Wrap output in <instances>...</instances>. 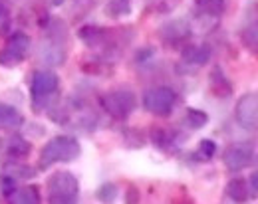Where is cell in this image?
Wrapping results in <instances>:
<instances>
[{"instance_id":"cell-1","label":"cell","mask_w":258,"mask_h":204,"mask_svg":"<svg viewBox=\"0 0 258 204\" xmlns=\"http://www.w3.org/2000/svg\"><path fill=\"white\" fill-rule=\"evenodd\" d=\"M82 155V147L76 137L58 135L50 139L40 153V169H50L56 163H72Z\"/></svg>"},{"instance_id":"cell-2","label":"cell","mask_w":258,"mask_h":204,"mask_svg":"<svg viewBox=\"0 0 258 204\" xmlns=\"http://www.w3.org/2000/svg\"><path fill=\"white\" fill-rule=\"evenodd\" d=\"M60 87V77L50 71V69H36L30 79V99H32V109L40 113L46 109L50 101L54 99L56 91Z\"/></svg>"},{"instance_id":"cell-3","label":"cell","mask_w":258,"mask_h":204,"mask_svg":"<svg viewBox=\"0 0 258 204\" xmlns=\"http://www.w3.org/2000/svg\"><path fill=\"white\" fill-rule=\"evenodd\" d=\"M48 204H78L80 200V182L68 172L58 170L48 178Z\"/></svg>"},{"instance_id":"cell-4","label":"cell","mask_w":258,"mask_h":204,"mask_svg":"<svg viewBox=\"0 0 258 204\" xmlns=\"http://www.w3.org/2000/svg\"><path fill=\"white\" fill-rule=\"evenodd\" d=\"M137 99H135V93L127 89V87H117V89H111L107 93L101 95V107L103 111L117 119V121H123L131 115V111L135 109Z\"/></svg>"},{"instance_id":"cell-5","label":"cell","mask_w":258,"mask_h":204,"mask_svg":"<svg viewBox=\"0 0 258 204\" xmlns=\"http://www.w3.org/2000/svg\"><path fill=\"white\" fill-rule=\"evenodd\" d=\"M177 103V93L167 85H155L143 93V107L151 115L167 117Z\"/></svg>"},{"instance_id":"cell-6","label":"cell","mask_w":258,"mask_h":204,"mask_svg":"<svg viewBox=\"0 0 258 204\" xmlns=\"http://www.w3.org/2000/svg\"><path fill=\"white\" fill-rule=\"evenodd\" d=\"M30 46H32V40H30L28 34H24V32L10 34L6 44H4V48L0 50V66H4V68L18 66L28 56Z\"/></svg>"},{"instance_id":"cell-7","label":"cell","mask_w":258,"mask_h":204,"mask_svg":"<svg viewBox=\"0 0 258 204\" xmlns=\"http://www.w3.org/2000/svg\"><path fill=\"white\" fill-rule=\"evenodd\" d=\"M236 123L246 131H258V93H244L234 107Z\"/></svg>"},{"instance_id":"cell-8","label":"cell","mask_w":258,"mask_h":204,"mask_svg":"<svg viewBox=\"0 0 258 204\" xmlns=\"http://www.w3.org/2000/svg\"><path fill=\"white\" fill-rule=\"evenodd\" d=\"M252 157H254V149L248 143H236V145H230L225 151L223 163L228 170L238 172L252 163Z\"/></svg>"},{"instance_id":"cell-9","label":"cell","mask_w":258,"mask_h":204,"mask_svg":"<svg viewBox=\"0 0 258 204\" xmlns=\"http://www.w3.org/2000/svg\"><path fill=\"white\" fill-rule=\"evenodd\" d=\"M38 60L46 66H64L66 62V48L64 42L50 36L46 38L38 48Z\"/></svg>"},{"instance_id":"cell-10","label":"cell","mask_w":258,"mask_h":204,"mask_svg":"<svg viewBox=\"0 0 258 204\" xmlns=\"http://www.w3.org/2000/svg\"><path fill=\"white\" fill-rule=\"evenodd\" d=\"M32 151V145L20 135H10L6 137L0 145V153L8 163H18L22 159H26Z\"/></svg>"},{"instance_id":"cell-11","label":"cell","mask_w":258,"mask_h":204,"mask_svg":"<svg viewBox=\"0 0 258 204\" xmlns=\"http://www.w3.org/2000/svg\"><path fill=\"white\" fill-rule=\"evenodd\" d=\"M159 36L167 46H183L191 36V28L185 20H171L161 26Z\"/></svg>"},{"instance_id":"cell-12","label":"cell","mask_w":258,"mask_h":204,"mask_svg":"<svg viewBox=\"0 0 258 204\" xmlns=\"http://www.w3.org/2000/svg\"><path fill=\"white\" fill-rule=\"evenodd\" d=\"M213 52L207 44H201V46H185L183 48V54H181V64L187 66L191 69L203 68L205 64H209Z\"/></svg>"},{"instance_id":"cell-13","label":"cell","mask_w":258,"mask_h":204,"mask_svg":"<svg viewBox=\"0 0 258 204\" xmlns=\"http://www.w3.org/2000/svg\"><path fill=\"white\" fill-rule=\"evenodd\" d=\"M109 32L107 28H101V26H96V24H88V26H82L78 30V38L88 46V48H101L107 44L109 40Z\"/></svg>"},{"instance_id":"cell-14","label":"cell","mask_w":258,"mask_h":204,"mask_svg":"<svg viewBox=\"0 0 258 204\" xmlns=\"http://www.w3.org/2000/svg\"><path fill=\"white\" fill-rule=\"evenodd\" d=\"M209 87H211V91L217 97H223V99L232 93V83L228 81L225 71L219 68V66H215V68L211 69V73H209Z\"/></svg>"},{"instance_id":"cell-15","label":"cell","mask_w":258,"mask_h":204,"mask_svg":"<svg viewBox=\"0 0 258 204\" xmlns=\"http://www.w3.org/2000/svg\"><path fill=\"white\" fill-rule=\"evenodd\" d=\"M8 204H42V196H40V188L28 184L22 188H14L12 192L6 194Z\"/></svg>"},{"instance_id":"cell-16","label":"cell","mask_w":258,"mask_h":204,"mask_svg":"<svg viewBox=\"0 0 258 204\" xmlns=\"http://www.w3.org/2000/svg\"><path fill=\"white\" fill-rule=\"evenodd\" d=\"M24 125V115L8 103H0V129L4 131H12Z\"/></svg>"},{"instance_id":"cell-17","label":"cell","mask_w":258,"mask_h":204,"mask_svg":"<svg viewBox=\"0 0 258 204\" xmlns=\"http://www.w3.org/2000/svg\"><path fill=\"white\" fill-rule=\"evenodd\" d=\"M250 186H248V182L244 180V178H240V176H236V178H230L228 180V184H226V196L232 200V202L236 204H242L246 202L248 198H250Z\"/></svg>"},{"instance_id":"cell-18","label":"cell","mask_w":258,"mask_h":204,"mask_svg":"<svg viewBox=\"0 0 258 204\" xmlns=\"http://www.w3.org/2000/svg\"><path fill=\"white\" fill-rule=\"evenodd\" d=\"M34 172L36 170L32 167H28V165H24V163H8L6 167H4V174L2 176H6V178H10V180H20V178H32Z\"/></svg>"},{"instance_id":"cell-19","label":"cell","mask_w":258,"mask_h":204,"mask_svg":"<svg viewBox=\"0 0 258 204\" xmlns=\"http://www.w3.org/2000/svg\"><path fill=\"white\" fill-rule=\"evenodd\" d=\"M183 123L189 127V129H203L207 123H209V115L205 113V111H201V109H193V107H189L187 109V113H185V119H183Z\"/></svg>"},{"instance_id":"cell-20","label":"cell","mask_w":258,"mask_h":204,"mask_svg":"<svg viewBox=\"0 0 258 204\" xmlns=\"http://www.w3.org/2000/svg\"><path fill=\"white\" fill-rule=\"evenodd\" d=\"M131 12V0H107L105 14L109 18H121Z\"/></svg>"},{"instance_id":"cell-21","label":"cell","mask_w":258,"mask_h":204,"mask_svg":"<svg viewBox=\"0 0 258 204\" xmlns=\"http://www.w3.org/2000/svg\"><path fill=\"white\" fill-rule=\"evenodd\" d=\"M197 8L207 16H221L225 12V0H195Z\"/></svg>"},{"instance_id":"cell-22","label":"cell","mask_w":258,"mask_h":204,"mask_svg":"<svg viewBox=\"0 0 258 204\" xmlns=\"http://www.w3.org/2000/svg\"><path fill=\"white\" fill-rule=\"evenodd\" d=\"M151 141H153L155 147L167 151V149H173V145H175V133H171L167 129H153L151 131Z\"/></svg>"},{"instance_id":"cell-23","label":"cell","mask_w":258,"mask_h":204,"mask_svg":"<svg viewBox=\"0 0 258 204\" xmlns=\"http://www.w3.org/2000/svg\"><path fill=\"white\" fill-rule=\"evenodd\" d=\"M117 194H119V190H117V186L113 182H103L96 192L97 200L103 204H113L115 198H117Z\"/></svg>"},{"instance_id":"cell-24","label":"cell","mask_w":258,"mask_h":204,"mask_svg":"<svg viewBox=\"0 0 258 204\" xmlns=\"http://www.w3.org/2000/svg\"><path fill=\"white\" fill-rule=\"evenodd\" d=\"M242 44L248 48V52L258 56V22L242 30Z\"/></svg>"},{"instance_id":"cell-25","label":"cell","mask_w":258,"mask_h":204,"mask_svg":"<svg viewBox=\"0 0 258 204\" xmlns=\"http://www.w3.org/2000/svg\"><path fill=\"white\" fill-rule=\"evenodd\" d=\"M10 26H12V18H10L8 4L4 0H0V36L10 34Z\"/></svg>"},{"instance_id":"cell-26","label":"cell","mask_w":258,"mask_h":204,"mask_svg":"<svg viewBox=\"0 0 258 204\" xmlns=\"http://www.w3.org/2000/svg\"><path fill=\"white\" fill-rule=\"evenodd\" d=\"M215 153H217V143H215V141H211V139H203V141L199 143V151H197V155H199L203 161L213 159Z\"/></svg>"},{"instance_id":"cell-27","label":"cell","mask_w":258,"mask_h":204,"mask_svg":"<svg viewBox=\"0 0 258 204\" xmlns=\"http://www.w3.org/2000/svg\"><path fill=\"white\" fill-rule=\"evenodd\" d=\"M125 204H139V190L135 186H129L125 190Z\"/></svg>"},{"instance_id":"cell-28","label":"cell","mask_w":258,"mask_h":204,"mask_svg":"<svg viewBox=\"0 0 258 204\" xmlns=\"http://www.w3.org/2000/svg\"><path fill=\"white\" fill-rule=\"evenodd\" d=\"M248 186H250V192L258 194V172H252L250 178H248Z\"/></svg>"}]
</instances>
